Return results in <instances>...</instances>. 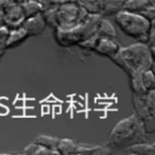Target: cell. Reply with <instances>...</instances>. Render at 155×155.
I'll list each match as a JSON object with an SVG mask.
<instances>
[{
  "instance_id": "cell-1",
  "label": "cell",
  "mask_w": 155,
  "mask_h": 155,
  "mask_svg": "<svg viewBox=\"0 0 155 155\" xmlns=\"http://www.w3.org/2000/svg\"><path fill=\"white\" fill-rule=\"evenodd\" d=\"M110 60L120 67L130 79H133L140 77L148 69H154L155 56L146 44L137 43L120 48Z\"/></svg>"
},
{
  "instance_id": "cell-2",
  "label": "cell",
  "mask_w": 155,
  "mask_h": 155,
  "mask_svg": "<svg viewBox=\"0 0 155 155\" xmlns=\"http://www.w3.org/2000/svg\"><path fill=\"white\" fill-rule=\"evenodd\" d=\"M142 142H149L148 134L146 133L141 119L134 114L120 120L113 127L106 146L110 147L114 153H117L127 147Z\"/></svg>"
},
{
  "instance_id": "cell-3",
  "label": "cell",
  "mask_w": 155,
  "mask_h": 155,
  "mask_svg": "<svg viewBox=\"0 0 155 155\" xmlns=\"http://www.w3.org/2000/svg\"><path fill=\"white\" fill-rule=\"evenodd\" d=\"M102 16L100 14H89L86 19L70 30H54V38L62 47H70L78 45L97 32L98 26Z\"/></svg>"
},
{
  "instance_id": "cell-4",
  "label": "cell",
  "mask_w": 155,
  "mask_h": 155,
  "mask_svg": "<svg viewBox=\"0 0 155 155\" xmlns=\"http://www.w3.org/2000/svg\"><path fill=\"white\" fill-rule=\"evenodd\" d=\"M115 20L121 31L127 36L138 41V43L147 44L149 38V31L154 22H150L138 13H131L121 10L115 14Z\"/></svg>"
},
{
  "instance_id": "cell-5",
  "label": "cell",
  "mask_w": 155,
  "mask_h": 155,
  "mask_svg": "<svg viewBox=\"0 0 155 155\" xmlns=\"http://www.w3.org/2000/svg\"><path fill=\"white\" fill-rule=\"evenodd\" d=\"M135 114L141 119L144 130L148 135L155 132V91L146 94H133L132 97Z\"/></svg>"
},
{
  "instance_id": "cell-6",
  "label": "cell",
  "mask_w": 155,
  "mask_h": 155,
  "mask_svg": "<svg viewBox=\"0 0 155 155\" xmlns=\"http://www.w3.org/2000/svg\"><path fill=\"white\" fill-rule=\"evenodd\" d=\"M88 15L77 2L60 5L58 9V29L63 31L70 30L84 21Z\"/></svg>"
},
{
  "instance_id": "cell-7",
  "label": "cell",
  "mask_w": 155,
  "mask_h": 155,
  "mask_svg": "<svg viewBox=\"0 0 155 155\" xmlns=\"http://www.w3.org/2000/svg\"><path fill=\"white\" fill-rule=\"evenodd\" d=\"M25 17L21 7L13 0H0V26H5L10 30L19 28Z\"/></svg>"
},
{
  "instance_id": "cell-8",
  "label": "cell",
  "mask_w": 155,
  "mask_h": 155,
  "mask_svg": "<svg viewBox=\"0 0 155 155\" xmlns=\"http://www.w3.org/2000/svg\"><path fill=\"white\" fill-rule=\"evenodd\" d=\"M21 27L27 31L29 36H39L44 33L47 26H46V22L44 20L43 16H41V12L35 16L26 18L21 24Z\"/></svg>"
},
{
  "instance_id": "cell-9",
  "label": "cell",
  "mask_w": 155,
  "mask_h": 155,
  "mask_svg": "<svg viewBox=\"0 0 155 155\" xmlns=\"http://www.w3.org/2000/svg\"><path fill=\"white\" fill-rule=\"evenodd\" d=\"M120 45L116 41V39H110V38H100L97 44L95 51L96 53L100 54V55L107 56V58H112L114 56L117 52L120 49Z\"/></svg>"
},
{
  "instance_id": "cell-10",
  "label": "cell",
  "mask_w": 155,
  "mask_h": 155,
  "mask_svg": "<svg viewBox=\"0 0 155 155\" xmlns=\"http://www.w3.org/2000/svg\"><path fill=\"white\" fill-rule=\"evenodd\" d=\"M117 153H125V154H136V155H154L155 144L150 142H142V143L133 144L131 147L118 151Z\"/></svg>"
},
{
  "instance_id": "cell-11",
  "label": "cell",
  "mask_w": 155,
  "mask_h": 155,
  "mask_svg": "<svg viewBox=\"0 0 155 155\" xmlns=\"http://www.w3.org/2000/svg\"><path fill=\"white\" fill-rule=\"evenodd\" d=\"M28 37H29V34L27 33V31L25 30L22 27L13 29V30H10L9 38H8L5 48L10 49V48L17 47V46L21 45L24 41H26V39L28 38Z\"/></svg>"
},
{
  "instance_id": "cell-12",
  "label": "cell",
  "mask_w": 155,
  "mask_h": 155,
  "mask_svg": "<svg viewBox=\"0 0 155 155\" xmlns=\"http://www.w3.org/2000/svg\"><path fill=\"white\" fill-rule=\"evenodd\" d=\"M97 35L100 38H110V39H116L117 32L115 30L114 26L110 24L108 20L104 19V17L101 18L99 22V26L97 29Z\"/></svg>"
},
{
  "instance_id": "cell-13",
  "label": "cell",
  "mask_w": 155,
  "mask_h": 155,
  "mask_svg": "<svg viewBox=\"0 0 155 155\" xmlns=\"http://www.w3.org/2000/svg\"><path fill=\"white\" fill-rule=\"evenodd\" d=\"M123 2H124V0H104L100 15L102 17L115 15V14H117L122 10Z\"/></svg>"
},
{
  "instance_id": "cell-14",
  "label": "cell",
  "mask_w": 155,
  "mask_h": 155,
  "mask_svg": "<svg viewBox=\"0 0 155 155\" xmlns=\"http://www.w3.org/2000/svg\"><path fill=\"white\" fill-rule=\"evenodd\" d=\"M58 5H52L41 11V16L46 22V26L50 27L53 30L58 29Z\"/></svg>"
},
{
  "instance_id": "cell-15",
  "label": "cell",
  "mask_w": 155,
  "mask_h": 155,
  "mask_svg": "<svg viewBox=\"0 0 155 155\" xmlns=\"http://www.w3.org/2000/svg\"><path fill=\"white\" fill-rule=\"evenodd\" d=\"M75 2L88 14H100L104 0H77Z\"/></svg>"
},
{
  "instance_id": "cell-16",
  "label": "cell",
  "mask_w": 155,
  "mask_h": 155,
  "mask_svg": "<svg viewBox=\"0 0 155 155\" xmlns=\"http://www.w3.org/2000/svg\"><path fill=\"white\" fill-rule=\"evenodd\" d=\"M20 7H21V11L22 14H24L25 19L35 16L36 14H39L41 12V10H43L39 2L36 0H29L26 3L20 5Z\"/></svg>"
},
{
  "instance_id": "cell-17",
  "label": "cell",
  "mask_w": 155,
  "mask_h": 155,
  "mask_svg": "<svg viewBox=\"0 0 155 155\" xmlns=\"http://www.w3.org/2000/svg\"><path fill=\"white\" fill-rule=\"evenodd\" d=\"M56 150H58V154H63V155L75 154L77 143L73 140L68 139V138H63V139L58 140Z\"/></svg>"
},
{
  "instance_id": "cell-18",
  "label": "cell",
  "mask_w": 155,
  "mask_h": 155,
  "mask_svg": "<svg viewBox=\"0 0 155 155\" xmlns=\"http://www.w3.org/2000/svg\"><path fill=\"white\" fill-rule=\"evenodd\" d=\"M147 5H149L148 0H124L122 10L131 13H139Z\"/></svg>"
},
{
  "instance_id": "cell-19",
  "label": "cell",
  "mask_w": 155,
  "mask_h": 155,
  "mask_svg": "<svg viewBox=\"0 0 155 155\" xmlns=\"http://www.w3.org/2000/svg\"><path fill=\"white\" fill-rule=\"evenodd\" d=\"M58 140H60V138L54 137V136H49V135H37L34 138L35 143L39 144L41 147H45L47 149H50V150H56Z\"/></svg>"
},
{
  "instance_id": "cell-20",
  "label": "cell",
  "mask_w": 155,
  "mask_h": 155,
  "mask_svg": "<svg viewBox=\"0 0 155 155\" xmlns=\"http://www.w3.org/2000/svg\"><path fill=\"white\" fill-rule=\"evenodd\" d=\"M141 83L147 91H153L155 88V77L153 69H148L141 73Z\"/></svg>"
},
{
  "instance_id": "cell-21",
  "label": "cell",
  "mask_w": 155,
  "mask_h": 155,
  "mask_svg": "<svg viewBox=\"0 0 155 155\" xmlns=\"http://www.w3.org/2000/svg\"><path fill=\"white\" fill-rule=\"evenodd\" d=\"M100 37L97 35V33H95L94 35H91V37L86 38L85 41H81V43L78 44L79 47H81L84 50H89V51H95L96 47H97V44L99 41Z\"/></svg>"
},
{
  "instance_id": "cell-22",
  "label": "cell",
  "mask_w": 155,
  "mask_h": 155,
  "mask_svg": "<svg viewBox=\"0 0 155 155\" xmlns=\"http://www.w3.org/2000/svg\"><path fill=\"white\" fill-rule=\"evenodd\" d=\"M138 14L144 17L146 19H148L150 22H155V7L152 5H147L143 10L139 12Z\"/></svg>"
},
{
  "instance_id": "cell-23",
  "label": "cell",
  "mask_w": 155,
  "mask_h": 155,
  "mask_svg": "<svg viewBox=\"0 0 155 155\" xmlns=\"http://www.w3.org/2000/svg\"><path fill=\"white\" fill-rule=\"evenodd\" d=\"M9 34H10V29H8L5 26H0V46H2V47L5 48L8 38H9Z\"/></svg>"
},
{
  "instance_id": "cell-24",
  "label": "cell",
  "mask_w": 155,
  "mask_h": 155,
  "mask_svg": "<svg viewBox=\"0 0 155 155\" xmlns=\"http://www.w3.org/2000/svg\"><path fill=\"white\" fill-rule=\"evenodd\" d=\"M41 5V9H47L49 7H52V5H60L63 3V0H37ZM41 10V11H43Z\"/></svg>"
},
{
  "instance_id": "cell-25",
  "label": "cell",
  "mask_w": 155,
  "mask_h": 155,
  "mask_svg": "<svg viewBox=\"0 0 155 155\" xmlns=\"http://www.w3.org/2000/svg\"><path fill=\"white\" fill-rule=\"evenodd\" d=\"M37 147H38V144L35 143L34 141L32 142V143L28 144V146L25 148L24 150V153L25 154H28V155H34L35 154V151H36Z\"/></svg>"
},
{
  "instance_id": "cell-26",
  "label": "cell",
  "mask_w": 155,
  "mask_h": 155,
  "mask_svg": "<svg viewBox=\"0 0 155 155\" xmlns=\"http://www.w3.org/2000/svg\"><path fill=\"white\" fill-rule=\"evenodd\" d=\"M13 1L16 3V5H24V3H26L27 1H29V0H13Z\"/></svg>"
},
{
  "instance_id": "cell-27",
  "label": "cell",
  "mask_w": 155,
  "mask_h": 155,
  "mask_svg": "<svg viewBox=\"0 0 155 155\" xmlns=\"http://www.w3.org/2000/svg\"><path fill=\"white\" fill-rule=\"evenodd\" d=\"M5 47H2V46H0V60H1V58H2L3 55H5Z\"/></svg>"
},
{
  "instance_id": "cell-28",
  "label": "cell",
  "mask_w": 155,
  "mask_h": 155,
  "mask_svg": "<svg viewBox=\"0 0 155 155\" xmlns=\"http://www.w3.org/2000/svg\"><path fill=\"white\" fill-rule=\"evenodd\" d=\"M149 5H152V7H155V0H148Z\"/></svg>"
}]
</instances>
